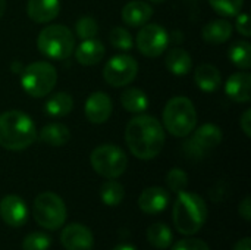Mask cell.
<instances>
[{
	"label": "cell",
	"mask_w": 251,
	"mask_h": 250,
	"mask_svg": "<svg viewBox=\"0 0 251 250\" xmlns=\"http://www.w3.org/2000/svg\"><path fill=\"white\" fill-rule=\"evenodd\" d=\"M165 128L151 115H138L132 118L125 128V141L129 152L141 159H154L165 146Z\"/></svg>",
	"instance_id": "1"
},
{
	"label": "cell",
	"mask_w": 251,
	"mask_h": 250,
	"mask_svg": "<svg viewBox=\"0 0 251 250\" xmlns=\"http://www.w3.org/2000/svg\"><path fill=\"white\" fill-rule=\"evenodd\" d=\"M37 140V128L31 116L21 111L0 113V146L19 152L28 149Z\"/></svg>",
	"instance_id": "2"
},
{
	"label": "cell",
	"mask_w": 251,
	"mask_h": 250,
	"mask_svg": "<svg viewBox=\"0 0 251 250\" xmlns=\"http://www.w3.org/2000/svg\"><path fill=\"white\" fill-rule=\"evenodd\" d=\"M174 224L181 234L193 236L201 230L207 218V206L197 193H178L174 205Z\"/></svg>",
	"instance_id": "3"
},
{
	"label": "cell",
	"mask_w": 251,
	"mask_h": 250,
	"mask_svg": "<svg viewBox=\"0 0 251 250\" xmlns=\"http://www.w3.org/2000/svg\"><path fill=\"white\" fill-rule=\"evenodd\" d=\"M163 128L174 137L190 136L197 125V112L194 103L184 96H175L165 105Z\"/></svg>",
	"instance_id": "4"
},
{
	"label": "cell",
	"mask_w": 251,
	"mask_h": 250,
	"mask_svg": "<svg viewBox=\"0 0 251 250\" xmlns=\"http://www.w3.org/2000/svg\"><path fill=\"white\" fill-rule=\"evenodd\" d=\"M37 49L41 55L53 60H65L75 50L72 31L60 24L44 27L37 37Z\"/></svg>",
	"instance_id": "5"
},
{
	"label": "cell",
	"mask_w": 251,
	"mask_h": 250,
	"mask_svg": "<svg viewBox=\"0 0 251 250\" xmlns=\"http://www.w3.org/2000/svg\"><path fill=\"white\" fill-rule=\"evenodd\" d=\"M57 83L56 68L49 62H34L22 69L21 85L31 97H44L51 93Z\"/></svg>",
	"instance_id": "6"
},
{
	"label": "cell",
	"mask_w": 251,
	"mask_h": 250,
	"mask_svg": "<svg viewBox=\"0 0 251 250\" xmlns=\"http://www.w3.org/2000/svg\"><path fill=\"white\" fill-rule=\"evenodd\" d=\"M35 222L44 230H59L66 221V206L60 196L51 192L40 193L32 208Z\"/></svg>",
	"instance_id": "7"
},
{
	"label": "cell",
	"mask_w": 251,
	"mask_h": 250,
	"mask_svg": "<svg viewBox=\"0 0 251 250\" xmlns=\"http://www.w3.org/2000/svg\"><path fill=\"white\" fill-rule=\"evenodd\" d=\"M90 162L93 169L100 177L107 180L121 177L128 167V158L125 152L115 144H101L96 147L90 155Z\"/></svg>",
	"instance_id": "8"
},
{
	"label": "cell",
	"mask_w": 251,
	"mask_h": 250,
	"mask_svg": "<svg viewBox=\"0 0 251 250\" xmlns=\"http://www.w3.org/2000/svg\"><path fill=\"white\" fill-rule=\"evenodd\" d=\"M137 72L138 63L132 56L116 55L104 65L103 78L112 87H125L135 80Z\"/></svg>",
	"instance_id": "9"
},
{
	"label": "cell",
	"mask_w": 251,
	"mask_h": 250,
	"mask_svg": "<svg viewBox=\"0 0 251 250\" xmlns=\"http://www.w3.org/2000/svg\"><path fill=\"white\" fill-rule=\"evenodd\" d=\"M135 44L138 52L146 57H157L163 55L169 44L168 31L159 24H146L138 31Z\"/></svg>",
	"instance_id": "10"
},
{
	"label": "cell",
	"mask_w": 251,
	"mask_h": 250,
	"mask_svg": "<svg viewBox=\"0 0 251 250\" xmlns=\"http://www.w3.org/2000/svg\"><path fill=\"white\" fill-rule=\"evenodd\" d=\"M222 130L215 124H204L199 127L193 137L185 143V152L190 156L201 158L212 149L222 143Z\"/></svg>",
	"instance_id": "11"
},
{
	"label": "cell",
	"mask_w": 251,
	"mask_h": 250,
	"mask_svg": "<svg viewBox=\"0 0 251 250\" xmlns=\"http://www.w3.org/2000/svg\"><path fill=\"white\" fill-rule=\"evenodd\" d=\"M60 243L66 250H91L94 246V236L88 227L71 224L63 228Z\"/></svg>",
	"instance_id": "12"
},
{
	"label": "cell",
	"mask_w": 251,
	"mask_h": 250,
	"mask_svg": "<svg viewBox=\"0 0 251 250\" xmlns=\"http://www.w3.org/2000/svg\"><path fill=\"white\" fill-rule=\"evenodd\" d=\"M84 112L91 124H104L113 112L112 99L103 91H94L85 100Z\"/></svg>",
	"instance_id": "13"
},
{
	"label": "cell",
	"mask_w": 251,
	"mask_h": 250,
	"mask_svg": "<svg viewBox=\"0 0 251 250\" xmlns=\"http://www.w3.org/2000/svg\"><path fill=\"white\" fill-rule=\"evenodd\" d=\"M0 217L10 227H22L28 220V208L19 196L9 194L0 200Z\"/></svg>",
	"instance_id": "14"
},
{
	"label": "cell",
	"mask_w": 251,
	"mask_h": 250,
	"mask_svg": "<svg viewBox=\"0 0 251 250\" xmlns=\"http://www.w3.org/2000/svg\"><path fill=\"white\" fill-rule=\"evenodd\" d=\"M169 193L162 187H149L138 197V206L144 214L156 215L163 212L169 205Z\"/></svg>",
	"instance_id": "15"
},
{
	"label": "cell",
	"mask_w": 251,
	"mask_h": 250,
	"mask_svg": "<svg viewBox=\"0 0 251 250\" xmlns=\"http://www.w3.org/2000/svg\"><path fill=\"white\" fill-rule=\"evenodd\" d=\"M226 96L237 103H249L251 99V75L249 72L232 74L225 84Z\"/></svg>",
	"instance_id": "16"
},
{
	"label": "cell",
	"mask_w": 251,
	"mask_h": 250,
	"mask_svg": "<svg viewBox=\"0 0 251 250\" xmlns=\"http://www.w3.org/2000/svg\"><path fill=\"white\" fill-rule=\"evenodd\" d=\"M60 12L59 0H28L26 15L37 24L51 22Z\"/></svg>",
	"instance_id": "17"
},
{
	"label": "cell",
	"mask_w": 251,
	"mask_h": 250,
	"mask_svg": "<svg viewBox=\"0 0 251 250\" xmlns=\"http://www.w3.org/2000/svg\"><path fill=\"white\" fill-rule=\"evenodd\" d=\"M122 21L129 25V27H143L146 25L150 18L153 16V9L149 3L141 1V0H132L128 1L124 7H122Z\"/></svg>",
	"instance_id": "18"
},
{
	"label": "cell",
	"mask_w": 251,
	"mask_h": 250,
	"mask_svg": "<svg viewBox=\"0 0 251 250\" xmlns=\"http://www.w3.org/2000/svg\"><path fill=\"white\" fill-rule=\"evenodd\" d=\"M106 49L104 44L100 40L90 38L82 40V43L75 49V59L78 63L84 66H93L97 65L104 57Z\"/></svg>",
	"instance_id": "19"
},
{
	"label": "cell",
	"mask_w": 251,
	"mask_h": 250,
	"mask_svg": "<svg viewBox=\"0 0 251 250\" xmlns=\"http://www.w3.org/2000/svg\"><path fill=\"white\" fill-rule=\"evenodd\" d=\"M194 80L201 91L212 93L218 90L222 84V77L219 69L212 63H201L196 68Z\"/></svg>",
	"instance_id": "20"
},
{
	"label": "cell",
	"mask_w": 251,
	"mask_h": 250,
	"mask_svg": "<svg viewBox=\"0 0 251 250\" xmlns=\"http://www.w3.org/2000/svg\"><path fill=\"white\" fill-rule=\"evenodd\" d=\"M232 25L226 19H216L206 24L201 29V37L209 44H222L232 35Z\"/></svg>",
	"instance_id": "21"
},
{
	"label": "cell",
	"mask_w": 251,
	"mask_h": 250,
	"mask_svg": "<svg viewBox=\"0 0 251 250\" xmlns=\"http://www.w3.org/2000/svg\"><path fill=\"white\" fill-rule=\"evenodd\" d=\"M166 68L169 72H172L176 77H184L191 72L193 68V59L190 53L181 47H174L168 52L165 59Z\"/></svg>",
	"instance_id": "22"
},
{
	"label": "cell",
	"mask_w": 251,
	"mask_h": 250,
	"mask_svg": "<svg viewBox=\"0 0 251 250\" xmlns=\"http://www.w3.org/2000/svg\"><path fill=\"white\" fill-rule=\"evenodd\" d=\"M69 139H71L69 128L60 122L47 124L40 131V140L47 146H53V147L65 146L69 141Z\"/></svg>",
	"instance_id": "23"
},
{
	"label": "cell",
	"mask_w": 251,
	"mask_h": 250,
	"mask_svg": "<svg viewBox=\"0 0 251 250\" xmlns=\"http://www.w3.org/2000/svg\"><path fill=\"white\" fill-rule=\"evenodd\" d=\"M122 108L131 113H143L149 108V97L140 88H126L121 96Z\"/></svg>",
	"instance_id": "24"
},
{
	"label": "cell",
	"mask_w": 251,
	"mask_h": 250,
	"mask_svg": "<svg viewBox=\"0 0 251 250\" xmlns=\"http://www.w3.org/2000/svg\"><path fill=\"white\" fill-rule=\"evenodd\" d=\"M44 108H46V113L50 116H54V118L66 116L74 108V99L69 93H65V91L54 93L49 97Z\"/></svg>",
	"instance_id": "25"
},
{
	"label": "cell",
	"mask_w": 251,
	"mask_h": 250,
	"mask_svg": "<svg viewBox=\"0 0 251 250\" xmlns=\"http://www.w3.org/2000/svg\"><path fill=\"white\" fill-rule=\"evenodd\" d=\"M172 231L163 222H154L147 230V240L156 249H168L172 245Z\"/></svg>",
	"instance_id": "26"
},
{
	"label": "cell",
	"mask_w": 251,
	"mask_h": 250,
	"mask_svg": "<svg viewBox=\"0 0 251 250\" xmlns=\"http://www.w3.org/2000/svg\"><path fill=\"white\" fill-rule=\"evenodd\" d=\"M229 60L240 69L247 71L251 66V46L247 41H237L228 50Z\"/></svg>",
	"instance_id": "27"
},
{
	"label": "cell",
	"mask_w": 251,
	"mask_h": 250,
	"mask_svg": "<svg viewBox=\"0 0 251 250\" xmlns=\"http://www.w3.org/2000/svg\"><path fill=\"white\" fill-rule=\"evenodd\" d=\"M125 196V190L121 183L109 180L100 187V199L106 206H118Z\"/></svg>",
	"instance_id": "28"
},
{
	"label": "cell",
	"mask_w": 251,
	"mask_h": 250,
	"mask_svg": "<svg viewBox=\"0 0 251 250\" xmlns=\"http://www.w3.org/2000/svg\"><path fill=\"white\" fill-rule=\"evenodd\" d=\"M109 41H110V44L115 49L122 50V52H129L132 49V46H134L132 35L124 27H115V28H112L110 32H109Z\"/></svg>",
	"instance_id": "29"
},
{
	"label": "cell",
	"mask_w": 251,
	"mask_h": 250,
	"mask_svg": "<svg viewBox=\"0 0 251 250\" xmlns=\"http://www.w3.org/2000/svg\"><path fill=\"white\" fill-rule=\"evenodd\" d=\"M212 9L221 16L232 18L237 16L244 4V0H209Z\"/></svg>",
	"instance_id": "30"
},
{
	"label": "cell",
	"mask_w": 251,
	"mask_h": 250,
	"mask_svg": "<svg viewBox=\"0 0 251 250\" xmlns=\"http://www.w3.org/2000/svg\"><path fill=\"white\" fill-rule=\"evenodd\" d=\"M75 31H76V35L81 38V40H90V38H94L99 32V25H97V21L91 16H82L76 21L75 24Z\"/></svg>",
	"instance_id": "31"
},
{
	"label": "cell",
	"mask_w": 251,
	"mask_h": 250,
	"mask_svg": "<svg viewBox=\"0 0 251 250\" xmlns=\"http://www.w3.org/2000/svg\"><path fill=\"white\" fill-rule=\"evenodd\" d=\"M166 184L174 193H181L188 186V175L181 168H172L166 175Z\"/></svg>",
	"instance_id": "32"
},
{
	"label": "cell",
	"mask_w": 251,
	"mask_h": 250,
	"mask_svg": "<svg viewBox=\"0 0 251 250\" xmlns=\"http://www.w3.org/2000/svg\"><path fill=\"white\" fill-rule=\"evenodd\" d=\"M51 239L46 233H31L22 242V250H49Z\"/></svg>",
	"instance_id": "33"
},
{
	"label": "cell",
	"mask_w": 251,
	"mask_h": 250,
	"mask_svg": "<svg viewBox=\"0 0 251 250\" xmlns=\"http://www.w3.org/2000/svg\"><path fill=\"white\" fill-rule=\"evenodd\" d=\"M172 250H210V248L200 239H184L175 243Z\"/></svg>",
	"instance_id": "34"
},
{
	"label": "cell",
	"mask_w": 251,
	"mask_h": 250,
	"mask_svg": "<svg viewBox=\"0 0 251 250\" xmlns=\"http://www.w3.org/2000/svg\"><path fill=\"white\" fill-rule=\"evenodd\" d=\"M237 31L243 35V37H250L251 34V27H250V19H249V13H238L237 16Z\"/></svg>",
	"instance_id": "35"
},
{
	"label": "cell",
	"mask_w": 251,
	"mask_h": 250,
	"mask_svg": "<svg viewBox=\"0 0 251 250\" xmlns=\"http://www.w3.org/2000/svg\"><path fill=\"white\" fill-rule=\"evenodd\" d=\"M240 127L247 137H251V109H247L243 113V116L240 119Z\"/></svg>",
	"instance_id": "36"
},
{
	"label": "cell",
	"mask_w": 251,
	"mask_h": 250,
	"mask_svg": "<svg viewBox=\"0 0 251 250\" xmlns=\"http://www.w3.org/2000/svg\"><path fill=\"white\" fill-rule=\"evenodd\" d=\"M238 212H240V215L243 217V220H246L247 222L251 220V202H250V197L247 196V197H244V200L240 203V206H238Z\"/></svg>",
	"instance_id": "37"
},
{
	"label": "cell",
	"mask_w": 251,
	"mask_h": 250,
	"mask_svg": "<svg viewBox=\"0 0 251 250\" xmlns=\"http://www.w3.org/2000/svg\"><path fill=\"white\" fill-rule=\"evenodd\" d=\"M234 250H251V239L250 237H244L240 242H237V245L234 246Z\"/></svg>",
	"instance_id": "38"
},
{
	"label": "cell",
	"mask_w": 251,
	"mask_h": 250,
	"mask_svg": "<svg viewBox=\"0 0 251 250\" xmlns=\"http://www.w3.org/2000/svg\"><path fill=\"white\" fill-rule=\"evenodd\" d=\"M113 250H138L135 246H132V245H128V243H121V245H118L116 248Z\"/></svg>",
	"instance_id": "39"
},
{
	"label": "cell",
	"mask_w": 251,
	"mask_h": 250,
	"mask_svg": "<svg viewBox=\"0 0 251 250\" xmlns=\"http://www.w3.org/2000/svg\"><path fill=\"white\" fill-rule=\"evenodd\" d=\"M4 12H6V1L4 0H0V18L4 15Z\"/></svg>",
	"instance_id": "40"
},
{
	"label": "cell",
	"mask_w": 251,
	"mask_h": 250,
	"mask_svg": "<svg viewBox=\"0 0 251 250\" xmlns=\"http://www.w3.org/2000/svg\"><path fill=\"white\" fill-rule=\"evenodd\" d=\"M12 69H13V71L16 69L18 72H22V69H24V68H22V65H21V63H16V62H13V63H12Z\"/></svg>",
	"instance_id": "41"
},
{
	"label": "cell",
	"mask_w": 251,
	"mask_h": 250,
	"mask_svg": "<svg viewBox=\"0 0 251 250\" xmlns=\"http://www.w3.org/2000/svg\"><path fill=\"white\" fill-rule=\"evenodd\" d=\"M150 1H154V3H163L165 0H150Z\"/></svg>",
	"instance_id": "42"
}]
</instances>
